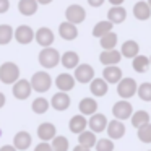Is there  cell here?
<instances>
[{
	"label": "cell",
	"instance_id": "1",
	"mask_svg": "<svg viewBox=\"0 0 151 151\" xmlns=\"http://www.w3.org/2000/svg\"><path fill=\"white\" fill-rule=\"evenodd\" d=\"M20 80V67L12 60H7L0 65V81L5 85H15Z\"/></svg>",
	"mask_w": 151,
	"mask_h": 151
},
{
	"label": "cell",
	"instance_id": "2",
	"mask_svg": "<svg viewBox=\"0 0 151 151\" xmlns=\"http://www.w3.org/2000/svg\"><path fill=\"white\" fill-rule=\"evenodd\" d=\"M60 57H62V54L57 49L44 47L39 52V55H37V60H39L41 67H44V68H54V67H57L60 63Z\"/></svg>",
	"mask_w": 151,
	"mask_h": 151
},
{
	"label": "cell",
	"instance_id": "3",
	"mask_svg": "<svg viewBox=\"0 0 151 151\" xmlns=\"http://www.w3.org/2000/svg\"><path fill=\"white\" fill-rule=\"evenodd\" d=\"M29 81H31V86H33V91H36V93H46L52 86V78H50V75L46 70L36 72L31 76Z\"/></svg>",
	"mask_w": 151,
	"mask_h": 151
},
{
	"label": "cell",
	"instance_id": "4",
	"mask_svg": "<svg viewBox=\"0 0 151 151\" xmlns=\"http://www.w3.org/2000/svg\"><path fill=\"white\" fill-rule=\"evenodd\" d=\"M138 91V85L133 78L127 76V78H122L117 83V94L120 96V99H130L132 96H135Z\"/></svg>",
	"mask_w": 151,
	"mask_h": 151
},
{
	"label": "cell",
	"instance_id": "5",
	"mask_svg": "<svg viewBox=\"0 0 151 151\" xmlns=\"http://www.w3.org/2000/svg\"><path fill=\"white\" fill-rule=\"evenodd\" d=\"M112 114L117 120L124 122L127 119H130L133 115V106L130 104V101L127 99H119L114 106H112Z\"/></svg>",
	"mask_w": 151,
	"mask_h": 151
},
{
	"label": "cell",
	"instance_id": "6",
	"mask_svg": "<svg viewBox=\"0 0 151 151\" xmlns=\"http://www.w3.org/2000/svg\"><path fill=\"white\" fill-rule=\"evenodd\" d=\"M85 18H86V10L81 5L72 4L67 7V10H65V20L67 21H70L73 24H80L85 21Z\"/></svg>",
	"mask_w": 151,
	"mask_h": 151
},
{
	"label": "cell",
	"instance_id": "7",
	"mask_svg": "<svg viewBox=\"0 0 151 151\" xmlns=\"http://www.w3.org/2000/svg\"><path fill=\"white\" fill-rule=\"evenodd\" d=\"M12 93H13V96L17 99H20V101H24V99H28L31 96V93H33V86H31V81L26 78H20L17 83L13 85V89H12Z\"/></svg>",
	"mask_w": 151,
	"mask_h": 151
},
{
	"label": "cell",
	"instance_id": "8",
	"mask_svg": "<svg viewBox=\"0 0 151 151\" xmlns=\"http://www.w3.org/2000/svg\"><path fill=\"white\" fill-rule=\"evenodd\" d=\"M73 76L78 83H91L94 80V68L89 63H80L75 68Z\"/></svg>",
	"mask_w": 151,
	"mask_h": 151
},
{
	"label": "cell",
	"instance_id": "9",
	"mask_svg": "<svg viewBox=\"0 0 151 151\" xmlns=\"http://www.w3.org/2000/svg\"><path fill=\"white\" fill-rule=\"evenodd\" d=\"M34 39H36V42L39 44V46L44 47H52V42L54 39H55V36H54V31L50 29V28L47 26H41L39 29L36 31V34H34Z\"/></svg>",
	"mask_w": 151,
	"mask_h": 151
},
{
	"label": "cell",
	"instance_id": "10",
	"mask_svg": "<svg viewBox=\"0 0 151 151\" xmlns=\"http://www.w3.org/2000/svg\"><path fill=\"white\" fill-rule=\"evenodd\" d=\"M107 117H106L104 114H101V112H96L94 115H91V117L88 119V127L91 132H94V133H101V132H104L106 128H107Z\"/></svg>",
	"mask_w": 151,
	"mask_h": 151
},
{
	"label": "cell",
	"instance_id": "11",
	"mask_svg": "<svg viewBox=\"0 0 151 151\" xmlns=\"http://www.w3.org/2000/svg\"><path fill=\"white\" fill-rule=\"evenodd\" d=\"M37 137H39L41 141H46V143L52 141L57 137L55 125L52 122H42V124H39V127H37Z\"/></svg>",
	"mask_w": 151,
	"mask_h": 151
},
{
	"label": "cell",
	"instance_id": "12",
	"mask_svg": "<svg viewBox=\"0 0 151 151\" xmlns=\"http://www.w3.org/2000/svg\"><path fill=\"white\" fill-rule=\"evenodd\" d=\"M106 132H107V138H111V140H120V138L125 135L127 128H125L124 122L117 120V119H112V120L107 124Z\"/></svg>",
	"mask_w": 151,
	"mask_h": 151
},
{
	"label": "cell",
	"instance_id": "13",
	"mask_svg": "<svg viewBox=\"0 0 151 151\" xmlns=\"http://www.w3.org/2000/svg\"><path fill=\"white\" fill-rule=\"evenodd\" d=\"M34 34L36 31L29 26V24H20V26L15 29V39L20 44H29L31 41H34Z\"/></svg>",
	"mask_w": 151,
	"mask_h": 151
},
{
	"label": "cell",
	"instance_id": "14",
	"mask_svg": "<svg viewBox=\"0 0 151 151\" xmlns=\"http://www.w3.org/2000/svg\"><path fill=\"white\" fill-rule=\"evenodd\" d=\"M75 83H76L75 76L70 75V73H67V72L59 73L57 78H55V86L59 88V91H62V93L72 91V89L75 88Z\"/></svg>",
	"mask_w": 151,
	"mask_h": 151
},
{
	"label": "cell",
	"instance_id": "15",
	"mask_svg": "<svg viewBox=\"0 0 151 151\" xmlns=\"http://www.w3.org/2000/svg\"><path fill=\"white\" fill-rule=\"evenodd\" d=\"M70 104H72V99H70L68 93L59 91L52 96V99H50V106H52L55 111H67V109L70 107Z\"/></svg>",
	"mask_w": 151,
	"mask_h": 151
},
{
	"label": "cell",
	"instance_id": "16",
	"mask_svg": "<svg viewBox=\"0 0 151 151\" xmlns=\"http://www.w3.org/2000/svg\"><path fill=\"white\" fill-rule=\"evenodd\" d=\"M59 34L65 41H73L78 37V28H76V24H73V23L65 20L59 24Z\"/></svg>",
	"mask_w": 151,
	"mask_h": 151
},
{
	"label": "cell",
	"instance_id": "17",
	"mask_svg": "<svg viewBox=\"0 0 151 151\" xmlns=\"http://www.w3.org/2000/svg\"><path fill=\"white\" fill-rule=\"evenodd\" d=\"M31 143H33V137L26 130H20L13 138V146L20 151H26L31 146Z\"/></svg>",
	"mask_w": 151,
	"mask_h": 151
},
{
	"label": "cell",
	"instance_id": "18",
	"mask_svg": "<svg viewBox=\"0 0 151 151\" xmlns=\"http://www.w3.org/2000/svg\"><path fill=\"white\" fill-rule=\"evenodd\" d=\"M122 59V54L120 50L117 49H112V50H102L99 54V62L106 67H111V65H117Z\"/></svg>",
	"mask_w": 151,
	"mask_h": 151
},
{
	"label": "cell",
	"instance_id": "19",
	"mask_svg": "<svg viewBox=\"0 0 151 151\" xmlns=\"http://www.w3.org/2000/svg\"><path fill=\"white\" fill-rule=\"evenodd\" d=\"M107 89H109V83L106 81L104 78H96L93 80L91 83H89V91H91L93 96H96V98H102V96L107 94Z\"/></svg>",
	"mask_w": 151,
	"mask_h": 151
},
{
	"label": "cell",
	"instance_id": "20",
	"mask_svg": "<svg viewBox=\"0 0 151 151\" xmlns=\"http://www.w3.org/2000/svg\"><path fill=\"white\" fill-rule=\"evenodd\" d=\"M86 127H88V119H86L85 115H81V114L73 115V117L70 119V122H68L70 132H72V133H76V135L83 133V132L86 130Z\"/></svg>",
	"mask_w": 151,
	"mask_h": 151
},
{
	"label": "cell",
	"instance_id": "21",
	"mask_svg": "<svg viewBox=\"0 0 151 151\" xmlns=\"http://www.w3.org/2000/svg\"><path fill=\"white\" fill-rule=\"evenodd\" d=\"M78 109H80V114L81 115H94L98 112V101L94 98H83L78 104Z\"/></svg>",
	"mask_w": 151,
	"mask_h": 151
},
{
	"label": "cell",
	"instance_id": "22",
	"mask_svg": "<svg viewBox=\"0 0 151 151\" xmlns=\"http://www.w3.org/2000/svg\"><path fill=\"white\" fill-rule=\"evenodd\" d=\"M133 17L140 21H145L151 17V7L148 5L146 0H140L133 5Z\"/></svg>",
	"mask_w": 151,
	"mask_h": 151
},
{
	"label": "cell",
	"instance_id": "23",
	"mask_svg": "<svg viewBox=\"0 0 151 151\" xmlns=\"http://www.w3.org/2000/svg\"><path fill=\"white\" fill-rule=\"evenodd\" d=\"M102 78L107 83H119L122 80V68L117 65H111V67H104L102 70Z\"/></svg>",
	"mask_w": 151,
	"mask_h": 151
},
{
	"label": "cell",
	"instance_id": "24",
	"mask_svg": "<svg viewBox=\"0 0 151 151\" xmlns=\"http://www.w3.org/2000/svg\"><path fill=\"white\" fill-rule=\"evenodd\" d=\"M120 54L124 57H128V59H135V57L140 54V44L133 39H128L122 44L120 47Z\"/></svg>",
	"mask_w": 151,
	"mask_h": 151
},
{
	"label": "cell",
	"instance_id": "25",
	"mask_svg": "<svg viewBox=\"0 0 151 151\" xmlns=\"http://www.w3.org/2000/svg\"><path fill=\"white\" fill-rule=\"evenodd\" d=\"M127 18V10L124 7H111L107 12V20L112 24H120Z\"/></svg>",
	"mask_w": 151,
	"mask_h": 151
},
{
	"label": "cell",
	"instance_id": "26",
	"mask_svg": "<svg viewBox=\"0 0 151 151\" xmlns=\"http://www.w3.org/2000/svg\"><path fill=\"white\" fill-rule=\"evenodd\" d=\"M60 63H62L65 68H73L75 70L76 67L80 65V55L75 52V50H67V52H63L62 57H60Z\"/></svg>",
	"mask_w": 151,
	"mask_h": 151
},
{
	"label": "cell",
	"instance_id": "27",
	"mask_svg": "<svg viewBox=\"0 0 151 151\" xmlns=\"http://www.w3.org/2000/svg\"><path fill=\"white\" fill-rule=\"evenodd\" d=\"M37 0H20L18 2V10L24 17H31L37 12Z\"/></svg>",
	"mask_w": 151,
	"mask_h": 151
},
{
	"label": "cell",
	"instance_id": "28",
	"mask_svg": "<svg viewBox=\"0 0 151 151\" xmlns=\"http://www.w3.org/2000/svg\"><path fill=\"white\" fill-rule=\"evenodd\" d=\"M112 28H114V24H112L109 20L98 21V23L94 24V28H93V36H94V37H99V39H101L102 36H106V34L112 33Z\"/></svg>",
	"mask_w": 151,
	"mask_h": 151
},
{
	"label": "cell",
	"instance_id": "29",
	"mask_svg": "<svg viewBox=\"0 0 151 151\" xmlns=\"http://www.w3.org/2000/svg\"><path fill=\"white\" fill-rule=\"evenodd\" d=\"M96 143H98V138H96V133L91 130H85L83 133L78 135V145L81 146H86V148H94Z\"/></svg>",
	"mask_w": 151,
	"mask_h": 151
},
{
	"label": "cell",
	"instance_id": "30",
	"mask_svg": "<svg viewBox=\"0 0 151 151\" xmlns=\"http://www.w3.org/2000/svg\"><path fill=\"white\" fill-rule=\"evenodd\" d=\"M130 122H132V125L138 130L140 127L150 124V114H148L146 111H143V109H140V111L133 112V115L130 117Z\"/></svg>",
	"mask_w": 151,
	"mask_h": 151
},
{
	"label": "cell",
	"instance_id": "31",
	"mask_svg": "<svg viewBox=\"0 0 151 151\" xmlns=\"http://www.w3.org/2000/svg\"><path fill=\"white\" fill-rule=\"evenodd\" d=\"M132 67H133V70L137 73H145L150 68V57L138 54L135 59H132Z\"/></svg>",
	"mask_w": 151,
	"mask_h": 151
},
{
	"label": "cell",
	"instance_id": "32",
	"mask_svg": "<svg viewBox=\"0 0 151 151\" xmlns=\"http://www.w3.org/2000/svg\"><path fill=\"white\" fill-rule=\"evenodd\" d=\"M50 107V101L49 99H46L44 96H37L36 99L33 101V104H31V109H33L34 114H46L47 111H49Z\"/></svg>",
	"mask_w": 151,
	"mask_h": 151
},
{
	"label": "cell",
	"instance_id": "33",
	"mask_svg": "<svg viewBox=\"0 0 151 151\" xmlns=\"http://www.w3.org/2000/svg\"><path fill=\"white\" fill-rule=\"evenodd\" d=\"M117 41H119L117 33H114V31H112V33L102 36L101 39H99V44H101V47L104 50H112V49H115V46H117Z\"/></svg>",
	"mask_w": 151,
	"mask_h": 151
},
{
	"label": "cell",
	"instance_id": "34",
	"mask_svg": "<svg viewBox=\"0 0 151 151\" xmlns=\"http://www.w3.org/2000/svg\"><path fill=\"white\" fill-rule=\"evenodd\" d=\"M50 146H52V150H54V151H68V148H70V141H68V138L63 137V135H57V137L52 140Z\"/></svg>",
	"mask_w": 151,
	"mask_h": 151
},
{
	"label": "cell",
	"instance_id": "35",
	"mask_svg": "<svg viewBox=\"0 0 151 151\" xmlns=\"http://www.w3.org/2000/svg\"><path fill=\"white\" fill-rule=\"evenodd\" d=\"M13 34H15V31H13V28H12L10 24H7V23L0 24V44H2V46H5V44L10 42L12 37H13Z\"/></svg>",
	"mask_w": 151,
	"mask_h": 151
},
{
	"label": "cell",
	"instance_id": "36",
	"mask_svg": "<svg viewBox=\"0 0 151 151\" xmlns=\"http://www.w3.org/2000/svg\"><path fill=\"white\" fill-rule=\"evenodd\" d=\"M137 94H138V98H140L141 101L150 102L151 101V83L150 81H145V83H141V85H138Z\"/></svg>",
	"mask_w": 151,
	"mask_h": 151
},
{
	"label": "cell",
	"instance_id": "37",
	"mask_svg": "<svg viewBox=\"0 0 151 151\" xmlns=\"http://www.w3.org/2000/svg\"><path fill=\"white\" fill-rule=\"evenodd\" d=\"M137 135H138V140L141 143H151V122L138 128Z\"/></svg>",
	"mask_w": 151,
	"mask_h": 151
},
{
	"label": "cell",
	"instance_id": "38",
	"mask_svg": "<svg viewBox=\"0 0 151 151\" xmlns=\"http://www.w3.org/2000/svg\"><path fill=\"white\" fill-rule=\"evenodd\" d=\"M94 148L96 151H114L115 145H114V140H111V138H99Z\"/></svg>",
	"mask_w": 151,
	"mask_h": 151
},
{
	"label": "cell",
	"instance_id": "39",
	"mask_svg": "<svg viewBox=\"0 0 151 151\" xmlns=\"http://www.w3.org/2000/svg\"><path fill=\"white\" fill-rule=\"evenodd\" d=\"M34 151H54V150H52V146H50V143H46V141H41V143H37V145H36Z\"/></svg>",
	"mask_w": 151,
	"mask_h": 151
},
{
	"label": "cell",
	"instance_id": "40",
	"mask_svg": "<svg viewBox=\"0 0 151 151\" xmlns=\"http://www.w3.org/2000/svg\"><path fill=\"white\" fill-rule=\"evenodd\" d=\"M8 8H10V2L8 0H0V15L8 12Z\"/></svg>",
	"mask_w": 151,
	"mask_h": 151
},
{
	"label": "cell",
	"instance_id": "41",
	"mask_svg": "<svg viewBox=\"0 0 151 151\" xmlns=\"http://www.w3.org/2000/svg\"><path fill=\"white\" fill-rule=\"evenodd\" d=\"M104 2H106V0H88V4L91 5V7H101Z\"/></svg>",
	"mask_w": 151,
	"mask_h": 151
},
{
	"label": "cell",
	"instance_id": "42",
	"mask_svg": "<svg viewBox=\"0 0 151 151\" xmlns=\"http://www.w3.org/2000/svg\"><path fill=\"white\" fill-rule=\"evenodd\" d=\"M0 151H18L13 145H4V146L0 148Z\"/></svg>",
	"mask_w": 151,
	"mask_h": 151
},
{
	"label": "cell",
	"instance_id": "43",
	"mask_svg": "<svg viewBox=\"0 0 151 151\" xmlns=\"http://www.w3.org/2000/svg\"><path fill=\"white\" fill-rule=\"evenodd\" d=\"M109 2H111L112 7H122V4H124L125 0H109Z\"/></svg>",
	"mask_w": 151,
	"mask_h": 151
},
{
	"label": "cell",
	"instance_id": "44",
	"mask_svg": "<svg viewBox=\"0 0 151 151\" xmlns=\"http://www.w3.org/2000/svg\"><path fill=\"white\" fill-rule=\"evenodd\" d=\"M5 102H7V96H5L4 93L0 91V109H2V107L5 106Z\"/></svg>",
	"mask_w": 151,
	"mask_h": 151
},
{
	"label": "cell",
	"instance_id": "45",
	"mask_svg": "<svg viewBox=\"0 0 151 151\" xmlns=\"http://www.w3.org/2000/svg\"><path fill=\"white\" fill-rule=\"evenodd\" d=\"M73 151H91V150L86 148V146H81V145H76V146L73 148Z\"/></svg>",
	"mask_w": 151,
	"mask_h": 151
},
{
	"label": "cell",
	"instance_id": "46",
	"mask_svg": "<svg viewBox=\"0 0 151 151\" xmlns=\"http://www.w3.org/2000/svg\"><path fill=\"white\" fill-rule=\"evenodd\" d=\"M52 0H37V4H42V5H47V4H50Z\"/></svg>",
	"mask_w": 151,
	"mask_h": 151
},
{
	"label": "cell",
	"instance_id": "47",
	"mask_svg": "<svg viewBox=\"0 0 151 151\" xmlns=\"http://www.w3.org/2000/svg\"><path fill=\"white\" fill-rule=\"evenodd\" d=\"M146 2H148V5H150V7H151V0H146Z\"/></svg>",
	"mask_w": 151,
	"mask_h": 151
},
{
	"label": "cell",
	"instance_id": "48",
	"mask_svg": "<svg viewBox=\"0 0 151 151\" xmlns=\"http://www.w3.org/2000/svg\"><path fill=\"white\" fill-rule=\"evenodd\" d=\"M150 65H151V55H150Z\"/></svg>",
	"mask_w": 151,
	"mask_h": 151
},
{
	"label": "cell",
	"instance_id": "49",
	"mask_svg": "<svg viewBox=\"0 0 151 151\" xmlns=\"http://www.w3.org/2000/svg\"><path fill=\"white\" fill-rule=\"evenodd\" d=\"M0 135H2V130H0Z\"/></svg>",
	"mask_w": 151,
	"mask_h": 151
},
{
	"label": "cell",
	"instance_id": "50",
	"mask_svg": "<svg viewBox=\"0 0 151 151\" xmlns=\"http://www.w3.org/2000/svg\"><path fill=\"white\" fill-rule=\"evenodd\" d=\"M148 151H151V150H148Z\"/></svg>",
	"mask_w": 151,
	"mask_h": 151
}]
</instances>
